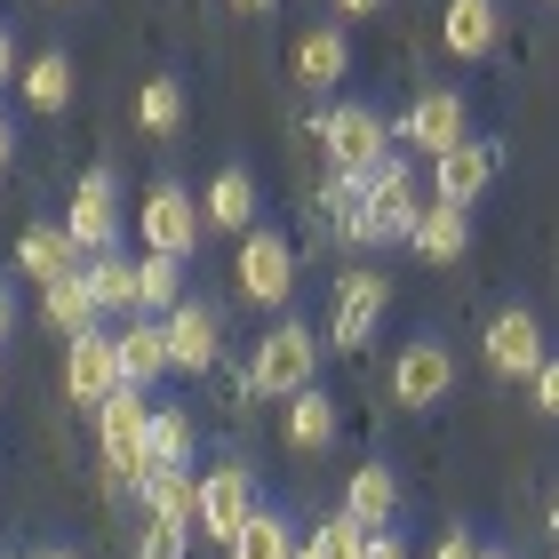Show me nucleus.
I'll return each instance as SVG.
<instances>
[{"instance_id":"obj_1","label":"nucleus","mask_w":559,"mask_h":559,"mask_svg":"<svg viewBox=\"0 0 559 559\" xmlns=\"http://www.w3.org/2000/svg\"><path fill=\"white\" fill-rule=\"evenodd\" d=\"M416 168L400 160V152H384V160L368 168V209L360 216H344L336 233L352 240V248H376V240H416Z\"/></svg>"},{"instance_id":"obj_2","label":"nucleus","mask_w":559,"mask_h":559,"mask_svg":"<svg viewBox=\"0 0 559 559\" xmlns=\"http://www.w3.org/2000/svg\"><path fill=\"white\" fill-rule=\"evenodd\" d=\"M312 368H320V336L304 320H280L257 344V360H248V384L264 400H296V392H312Z\"/></svg>"},{"instance_id":"obj_3","label":"nucleus","mask_w":559,"mask_h":559,"mask_svg":"<svg viewBox=\"0 0 559 559\" xmlns=\"http://www.w3.org/2000/svg\"><path fill=\"white\" fill-rule=\"evenodd\" d=\"M96 440H105V464L144 488V472H152V408H144L136 384H120L105 408H96Z\"/></svg>"},{"instance_id":"obj_4","label":"nucleus","mask_w":559,"mask_h":559,"mask_svg":"<svg viewBox=\"0 0 559 559\" xmlns=\"http://www.w3.org/2000/svg\"><path fill=\"white\" fill-rule=\"evenodd\" d=\"M200 224H209V209H200L185 185H152L144 209H136L144 257H192V248H200Z\"/></svg>"},{"instance_id":"obj_5","label":"nucleus","mask_w":559,"mask_h":559,"mask_svg":"<svg viewBox=\"0 0 559 559\" xmlns=\"http://www.w3.org/2000/svg\"><path fill=\"white\" fill-rule=\"evenodd\" d=\"M384 312H392V280H384V272H344V280H336V304H328V344H336V352H360Z\"/></svg>"},{"instance_id":"obj_6","label":"nucleus","mask_w":559,"mask_h":559,"mask_svg":"<svg viewBox=\"0 0 559 559\" xmlns=\"http://www.w3.org/2000/svg\"><path fill=\"white\" fill-rule=\"evenodd\" d=\"M312 136L328 144V168H376V160L392 152L384 112H368V105H336V112H320V120H312Z\"/></svg>"},{"instance_id":"obj_7","label":"nucleus","mask_w":559,"mask_h":559,"mask_svg":"<svg viewBox=\"0 0 559 559\" xmlns=\"http://www.w3.org/2000/svg\"><path fill=\"white\" fill-rule=\"evenodd\" d=\"M257 512H264V503H257V479H248V464H216V472H200V536L233 544Z\"/></svg>"},{"instance_id":"obj_8","label":"nucleus","mask_w":559,"mask_h":559,"mask_svg":"<svg viewBox=\"0 0 559 559\" xmlns=\"http://www.w3.org/2000/svg\"><path fill=\"white\" fill-rule=\"evenodd\" d=\"M120 384H129V376H120V336H105V328H81V336H72V352H64V392L81 400V408H105Z\"/></svg>"},{"instance_id":"obj_9","label":"nucleus","mask_w":559,"mask_h":559,"mask_svg":"<svg viewBox=\"0 0 559 559\" xmlns=\"http://www.w3.org/2000/svg\"><path fill=\"white\" fill-rule=\"evenodd\" d=\"M479 360H488L496 376H536L551 352H544V320L527 312V304H503V312L488 320V336H479Z\"/></svg>"},{"instance_id":"obj_10","label":"nucleus","mask_w":559,"mask_h":559,"mask_svg":"<svg viewBox=\"0 0 559 559\" xmlns=\"http://www.w3.org/2000/svg\"><path fill=\"white\" fill-rule=\"evenodd\" d=\"M455 392V352L448 344H408V352H400V360H392V408H440V400Z\"/></svg>"},{"instance_id":"obj_11","label":"nucleus","mask_w":559,"mask_h":559,"mask_svg":"<svg viewBox=\"0 0 559 559\" xmlns=\"http://www.w3.org/2000/svg\"><path fill=\"white\" fill-rule=\"evenodd\" d=\"M240 296L272 304V312L296 296V248L280 233H240Z\"/></svg>"},{"instance_id":"obj_12","label":"nucleus","mask_w":559,"mask_h":559,"mask_svg":"<svg viewBox=\"0 0 559 559\" xmlns=\"http://www.w3.org/2000/svg\"><path fill=\"white\" fill-rule=\"evenodd\" d=\"M64 233L81 240V257H105V248L120 240V185L105 168H88L81 185H72V216H64Z\"/></svg>"},{"instance_id":"obj_13","label":"nucleus","mask_w":559,"mask_h":559,"mask_svg":"<svg viewBox=\"0 0 559 559\" xmlns=\"http://www.w3.org/2000/svg\"><path fill=\"white\" fill-rule=\"evenodd\" d=\"M400 136H408L416 152H431V160H440V152H455V144L472 136L464 96H455V88H424L416 105H408V120H400Z\"/></svg>"},{"instance_id":"obj_14","label":"nucleus","mask_w":559,"mask_h":559,"mask_svg":"<svg viewBox=\"0 0 559 559\" xmlns=\"http://www.w3.org/2000/svg\"><path fill=\"white\" fill-rule=\"evenodd\" d=\"M488 185H496V144H488V136H464L455 152H440V160H431V192L455 200V209H472Z\"/></svg>"},{"instance_id":"obj_15","label":"nucleus","mask_w":559,"mask_h":559,"mask_svg":"<svg viewBox=\"0 0 559 559\" xmlns=\"http://www.w3.org/2000/svg\"><path fill=\"white\" fill-rule=\"evenodd\" d=\"M216 344H224V320L209 312V304H192V296H185V304L168 312V360L200 376V368H216Z\"/></svg>"},{"instance_id":"obj_16","label":"nucleus","mask_w":559,"mask_h":559,"mask_svg":"<svg viewBox=\"0 0 559 559\" xmlns=\"http://www.w3.org/2000/svg\"><path fill=\"white\" fill-rule=\"evenodd\" d=\"M344 512L360 520L368 536H392V520H400V479H392V464H360V472H352Z\"/></svg>"},{"instance_id":"obj_17","label":"nucleus","mask_w":559,"mask_h":559,"mask_svg":"<svg viewBox=\"0 0 559 559\" xmlns=\"http://www.w3.org/2000/svg\"><path fill=\"white\" fill-rule=\"evenodd\" d=\"M16 272H24V280H40V288H48V280L81 272V240H72L64 224H33V233L16 240Z\"/></svg>"},{"instance_id":"obj_18","label":"nucleus","mask_w":559,"mask_h":559,"mask_svg":"<svg viewBox=\"0 0 559 559\" xmlns=\"http://www.w3.org/2000/svg\"><path fill=\"white\" fill-rule=\"evenodd\" d=\"M503 33V16H496V0H448V16H440V40H448V57H488Z\"/></svg>"},{"instance_id":"obj_19","label":"nucleus","mask_w":559,"mask_h":559,"mask_svg":"<svg viewBox=\"0 0 559 559\" xmlns=\"http://www.w3.org/2000/svg\"><path fill=\"white\" fill-rule=\"evenodd\" d=\"M352 72V40L336 33V24H312V33L296 40V81L304 88H336Z\"/></svg>"},{"instance_id":"obj_20","label":"nucleus","mask_w":559,"mask_h":559,"mask_svg":"<svg viewBox=\"0 0 559 559\" xmlns=\"http://www.w3.org/2000/svg\"><path fill=\"white\" fill-rule=\"evenodd\" d=\"M472 248V216L455 209V200H431V209L416 216V257H431V264H455Z\"/></svg>"},{"instance_id":"obj_21","label":"nucleus","mask_w":559,"mask_h":559,"mask_svg":"<svg viewBox=\"0 0 559 559\" xmlns=\"http://www.w3.org/2000/svg\"><path fill=\"white\" fill-rule=\"evenodd\" d=\"M176 360H168V320H136L129 336H120V376L144 392V384H160Z\"/></svg>"},{"instance_id":"obj_22","label":"nucleus","mask_w":559,"mask_h":559,"mask_svg":"<svg viewBox=\"0 0 559 559\" xmlns=\"http://www.w3.org/2000/svg\"><path fill=\"white\" fill-rule=\"evenodd\" d=\"M144 512L152 520H176V527H200V472H144Z\"/></svg>"},{"instance_id":"obj_23","label":"nucleus","mask_w":559,"mask_h":559,"mask_svg":"<svg viewBox=\"0 0 559 559\" xmlns=\"http://www.w3.org/2000/svg\"><path fill=\"white\" fill-rule=\"evenodd\" d=\"M88 280V296H96V312H144V296H136V264L120 257V248H105L96 264H81Z\"/></svg>"},{"instance_id":"obj_24","label":"nucleus","mask_w":559,"mask_h":559,"mask_svg":"<svg viewBox=\"0 0 559 559\" xmlns=\"http://www.w3.org/2000/svg\"><path fill=\"white\" fill-rule=\"evenodd\" d=\"M200 209H209L216 233H248V224H257V176H248V168H224Z\"/></svg>"},{"instance_id":"obj_25","label":"nucleus","mask_w":559,"mask_h":559,"mask_svg":"<svg viewBox=\"0 0 559 559\" xmlns=\"http://www.w3.org/2000/svg\"><path fill=\"white\" fill-rule=\"evenodd\" d=\"M24 105H33V112H64L72 105V57H64V48H48V57L24 64Z\"/></svg>"},{"instance_id":"obj_26","label":"nucleus","mask_w":559,"mask_h":559,"mask_svg":"<svg viewBox=\"0 0 559 559\" xmlns=\"http://www.w3.org/2000/svg\"><path fill=\"white\" fill-rule=\"evenodd\" d=\"M296 544H304V536H296V527L280 520V512H257L224 551H233V559H296Z\"/></svg>"},{"instance_id":"obj_27","label":"nucleus","mask_w":559,"mask_h":559,"mask_svg":"<svg viewBox=\"0 0 559 559\" xmlns=\"http://www.w3.org/2000/svg\"><path fill=\"white\" fill-rule=\"evenodd\" d=\"M136 296H144V312H176L185 304V257H136Z\"/></svg>"},{"instance_id":"obj_28","label":"nucleus","mask_w":559,"mask_h":559,"mask_svg":"<svg viewBox=\"0 0 559 559\" xmlns=\"http://www.w3.org/2000/svg\"><path fill=\"white\" fill-rule=\"evenodd\" d=\"M40 304H48V320H57L64 336H81V328H96V296H88V280H81V272L48 280V288H40Z\"/></svg>"},{"instance_id":"obj_29","label":"nucleus","mask_w":559,"mask_h":559,"mask_svg":"<svg viewBox=\"0 0 559 559\" xmlns=\"http://www.w3.org/2000/svg\"><path fill=\"white\" fill-rule=\"evenodd\" d=\"M336 400H328V392H296L288 400V440L296 448H328V440H336Z\"/></svg>"},{"instance_id":"obj_30","label":"nucleus","mask_w":559,"mask_h":559,"mask_svg":"<svg viewBox=\"0 0 559 559\" xmlns=\"http://www.w3.org/2000/svg\"><path fill=\"white\" fill-rule=\"evenodd\" d=\"M185 464H192V416L152 408V472H185Z\"/></svg>"},{"instance_id":"obj_31","label":"nucleus","mask_w":559,"mask_h":559,"mask_svg":"<svg viewBox=\"0 0 559 559\" xmlns=\"http://www.w3.org/2000/svg\"><path fill=\"white\" fill-rule=\"evenodd\" d=\"M136 129L176 136V129H185V88H176V81H144L136 88Z\"/></svg>"},{"instance_id":"obj_32","label":"nucleus","mask_w":559,"mask_h":559,"mask_svg":"<svg viewBox=\"0 0 559 559\" xmlns=\"http://www.w3.org/2000/svg\"><path fill=\"white\" fill-rule=\"evenodd\" d=\"M312 551H320V559H368V551H376V536H368V527L352 520V512H336V520H328L320 536H312Z\"/></svg>"},{"instance_id":"obj_33","label":"nucleus","mask_w":559,"mask_h":559,"mask_svg":"<svg viewBox=\"0 0 559 559\" xmlns=\"http://www.w3.org/2000/svg\"><path fill=\"white\" fill-rule=\"evenodd\" d=\"M185 551H192V527H176V520H152V512H144L136 559H185Z\"/></svg>"},{"instance_id":"obj_34","label":"nucleus","mask_w":559,"mask_h":559,"mask_svg":"<svg viewBox=\"0 0 559 559\" xmlns=\"http://www.w3.org/2000/svg\"><path fill=\"white\" fill-rule=\"evenodd\" d=\"M527 384H536V408H544V416H559V360H544L536 376H527Z\"/></svg>"},{"instance_id":"obj_35","label":"nucleus","mask_w":559,"mask_h":559,"mask_svg":"<svg viewBox=\"0 0 559 559\" xmlns=\"http://www.w3.org/2000/svg\"><path fill=\"white\" fill-rule=\"evenodd\" d=\"M431 559H479V544L464 536V527H455V536H440V551H431Z\"/></svg>"},{"instance_id":"obj_36","label":"nucleus","mask_w":559,"mask_h":559,"mask_svg":"<svg viewBox=\"0 0 559 559\" xmlns=\"http://www.w3.org/2000/svg\"><path fill=\"white\" fill-rule=\"evenodd\" d=\"M9 328H16V296H9V280H0V344H9Z\"/></svg>"},{"instance_id":"obj_37","label":"nucleus","mask_w":559,"mask_h":559,"mask_svg":"<svg viewBox=\"0 0 559 559\" xmlns=\"http://www.w3.org/2000/svg\"><path fill=\"white\" fill-rule=\"evenodd\" d=\"M368 559H408V544H400V536H376V551Z\"/></svg>"},{"instance_id":"obj_38","label":"nucleus","mask_w":559,"mask_h":559,"mask_svg":"<svg viewBox=\"0 0 559 559\" xmlns=\"http://www.w3.org/2000/svg\"><path fill=\"white\" fill-rule=\"evenodd\" d=\"M16 160V129H9V112H0V168Z\"/></svg>"},{"instance_id":"obj_39","label":"nucleus","mask_w":559,"mask_h":559,"mask_svg":"<svg viewBox=\"0 0 559 559\" xmlns=\"http://www.w3.org/2000/svg\"><path fill=\"white\" fill-rule=\"evenodd\" d=\"M9 64H16V40H9V24H0V81H9Z\"/></svg>"},{"instance_id":"obj_40","label":"nucleus","mask_w":559,"mask_h":559,"mask_svg":"<svg viewBox=\"0 0 559 559\" xmlns=\"http://www.w3.org/2000/svg\"><path fill=\"white\" fill-rule=\"evenodd\" d=\"M336 9H344V16H368V9H384V0H336Z\"/></svg>"},{"instance_id":"obj_41","label":"nucleus","mask_w":559,"mask_h":559,"mask_svg":"<svg viewBox=\"0 0 559 559\" xmlns=\"http://www.w3.org/2000/svg\"><path fill=\"white\" fill-rule=\"evenodd\" d=\"M544 527H551V536H559V488H551V512H544Z\"/></svg>"},{"instance_id":"obj_42","label":"nucleus","mask_w":559,"mask_h":559,"mask_svg":"<svg viewBox=\"0 0 559 559\" xmlns=\"http://www.w3.org/2000/svg\"><path fill=\"white\" fill-rule=\"evenodd\" d=\"M33 559H72V551H64V544H48V551H33Z\"/></svg>"},{"instance_id":"obj_43","label":"nucleus","mask_w":559,"mask_h":559,"mask_svg":"<svg viewBox=\"0 0 559 559\" xmlns=\"http://www.w3.org/2000/svg\"><path fill=\"white\" fill-rule=\"evenodd\" d=\"M296 559H320V551H312V536H304V544H296Z\"/></svg>"},{"instance_id":"obj_44","label":"nucleus","mask_w":559,"mask_h":559,"mask_svg":"<svg viewBox=\"0 0 559 559\" xmlns=\"http://www.w3.org/2000/svg\"><path fill=\"white\" fill-rule=\"evenodd\" d=\"M240 9H272V0H240Z\"/></svg>"},{"instance_id":"obj_45","label":"nucleus","mask_w":559,"mask_h":559,"mask_svg":"<svg viewBox=\"0 0 559 559\" xmlns=\"http://www.w3.org/2000/svg\"><path fill=\"white\" fill-rule=\"evenodd\" d=\"M479 559H512V551H479Z\"/></svg>"}]
</instances>
